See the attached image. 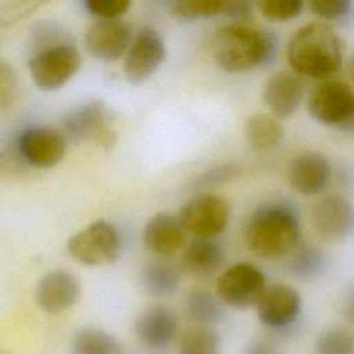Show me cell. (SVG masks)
<instances>
[{
  "label": "cell",
  "instance_id": "obj_1",
  "mask_svg": "<svg viewBox=\"0 0 354 354\" xmlns=\"http://www.w3.org/2000/svg\"><path fill=\"white\" fill-rule=\"evenodd\" d=\"M286 58L296 75L326 79L342 66L343 43L328 24L311 22L292 35L286 47Z\"/></svg>",
  "mask_w": 354,
  "mask_h": 354
},
{
  "label": "cell",
  "instance_id": "obj_2",
  "mask_svg": "<svg viewBox=\"0 0 354 354\" xmlns=\"http://www.w3.org/2000/svg\"><path fill=\"white\" fill-rule=\"evenodd\" d=\"M277 53L275 37L245 22L220 26L212 39V55L225 72L242 73L270 64Z\"/></svg>",
  "mask_w": 354,
  "mask_h": 354
},
{
  "label": "cell",
  "instance_id": "obj_3",
  "mask_svg": "<svg viewBox=\"0 0 354 354\" xmlns=\"http://www.w3.org/2000/svg\"><path fill=\"white\" fill-rule=\"evenodd\" d=\"M245 238L254 254L264 259L283 257L299 243L300 223L297 214L283 203H268L250 216Z\"/></svg>",
  "mask_w": 354,
  "mask_h": 354
},
{
  "label": "cell",
  "instance_id": "obj_4",
  "mask_svg": "<svg viewBox=\"0 0 354 354\" xmlns=\"http://www.w3.org/2000/svg\"><path fill=\"white\" fill-rule=\"evenodd\" d=\"M80 64V53L72 39L68 37L29 53L28 69L37 88L54 91L72 79Z\"/></svg>",
  "mask_w": 354,
  "mask_h": 354
},
{
  "label": "cell",
  "instance_id": "obj_5",
  "mask_svg": "<svg viewBox=\"0 0 354 354\" xmlns=\"http://www.w3.org/2000/svg\"><path fill=\"white\" fill-rule=\"evenodd\" d=\"M61 131L68 141H93L104 149H112L118 141L109 111L101 100L86 101L66 112Z\"/></svg>",
  "mask_w": 354,
  "mask_h": 354
},
{
  "label": "cell",
  "instance_id": "obj_6",
  "mask_svg": "<svg viewBox=\"0 0 354 354\" xmlns=\"http://www.w3.org/2000/svg\"><path fill=\"white\" fill-rule=\"evenodd\" d=\"M68 253L77 263L95 267L113 263L122 250L118 228L104 220H95L73 234L66 243Z\"/></svg>",
  "mask_w": 354,
  "mask_h": 354
},
{
  "label": "cell",
  "instance_id": "obj_7",
  "mask_svg": "<svg viewBox=\"0 0 354 354\" xmlns=\"http://www.w3.org/2000/svg\"><path fill=\"white\" fill-rule=\"evenodd\" d=\"M310 116L321 124L351 131L354 126V94L351 87L340 80H326L310 95L307 102Z\"/></svg>",
  "mask_w": 354,
  "mask_h": 354
},
{
  "label": "cell",
  "instance_id": "obj_8",
  "mask_svg": "<svg viewBox=\"0 0 354 354\" xmlns=\"http://www.w3.org/2000/svg\"><path fill=\"white\" fill-rule=\"evenodd\" d=\"M15 145L19 158L25 163L36 169H50L65 156L68 140L59 129L33 124L18 133Z\"/></svg>",
  "mask_w": 354,
  "mask_h": 354
},
{
  "label": "cell",
  "instance_id": "obj_9",
  "mask_svg": "<svg viewBox=\"0 0 354 354\" xmlns=\"http://www.w3.org/2000/svg\"><path fill=\"white\" fill-rule=\"evenodd\" d=\"M266 286V277L259 267L250 263H236L218 277L216 290L223 304L248 310L257 304Z\"/></svg>",
  "mask_w": 354,
  "mask_h": 354
},
{
  "label": "cell",
  "instance_id": "obj_10",
  "mask_svg": "<svg viewBox=\"0 0 354 354\" xmlns=\"http://www.w3.org/2000/svg\"><path fill=\"white\" fill-rule=\"evenodd\" d=\"M177 217L187 232L196 238H213L227 228L230 205L221 196L203 194L187 202Z\"/></svg>",
  "mask_w": 354,
  "mask_h": 354
},
{
  "label": "cell",
  "instance_id": "obj_11",
  "mask_svg": "<svg viewBox=\"0 0 354 354\" xmlns=\"http://www.w3.org/2000/svg\"><path fill=\"white\" fill-rule=\"evenodd\" d=\"M165 58L166 46L160 35L151 28H144L131 39L124 54V76L131 84H142L159 69Z\"/></svg>",
  "mask_w": 354,
  "mask_h": 354
},
{
  "label": "cell",
  "instance_id": "obj_12",
  "mask_svg": "<svg viewBox=\"0 0 354 354\" xmlns=\"http://www.w3.org/2000/svg\"><path fill=\"white\" fill-rule=\"evenodd\" d=\"M133 39L130 26L118 19H98L84 33L86 51L98 61L112 62L124 57Z\"/></svg>",
  "mask_w": 354,
  "mask_h": 354
},
{
  "label": "cell",
  "instance_id": "obj_13",
  "mask_svg": "<svg viewBox=\"0 0 354 354\" xmlns=\"http://www.w3.org/2000/svg\"><path fill=\"white\" fill-rule=\"evenodd\" d=\"M311 221L315 234L322 241L330 243L343 242L353 231V206L340 195L325 196L315 203Z\"/></svg>",
  "mask_w": 354,
  "mask_h": 354
},
{
  "label": "cell",
  "instance_id": "obj_14",
  "mask_svg": "<svg viewBox=\"0 0 354 354\" xmlns=\"http://www.w3.org/2000/svg\"><path fill=\"white\" fill-rule=\"evenodd\" d=\"M256 307L264 326L281 329L292 325L300 315L301 296L289 285L275 283L266 286Z\"/></svg>",
  "mask_w": 354,
  "mask_h": 354
},
{
  "label": "cell",
  "instance_id": "obj_15",
  "mask_svg": "<svg viewBox=\"0 0 354 354\" xmlns=\"http://www.w3.org/2000/svg\"><path fill=\"white\" fill-rule=\"evenodd\" d=\"M80 281L69 270L58 268L43 275L36 286L37 306L48 313L58 314L69 310L80 297Z\"/></svg>",
  "mask_w": 354,
  "mask_h": 354
},
{
  "label": "cell",
  "instance_id": "obj_16",
  "mask_svg": "<svg viewBox=\"0 0 354 354\" xmlns=\"http://www.w3.org/2000/svg\"><path fill=\"white\" fill-rule=\"evenodd\" d=\"M187 231L178 217L159 212L148 218L142 230V242L148 252L158 257L176 254L185 243Z\"/></svg>",
  "mask_w": 354,
  "mask_h": 354
},
{
  "label": "cell",
  "instance_id": "obj_17",
  "mask_svg": "<svg viewBox=\"0 0 354 354\" xmlns=\"http://www.w3.org/2000/svg\"><path fill=\"white\" fill-rule=\"evenodd\" d=\"M178 319L176 313L166 306H153L144 310L134 322L138 340L152 350L169 347L177 333Z\"/></svg>",
  "mask_w": 354,
  "mask_h": 354
},
{
  "label": "cell",
  "instance_id": "obj_18",
  "mask_svg": "<svg viewBox=\"0 0 354 354\" xmlns=\"http://www.w3.org/2000/svg\"><path fill=\"white\" fill-rule=\"evenodd\" d=\"M304 83L299 75L278 72L272 75L263 87V101L277 119L292 116L301 104Z\"/></svg>",
  "mask_w": 354,
  "mask_h": 354
},
{
  "label": "cell",
  "instance_id": "obj_19",
  "mask_svg": "<svg viewBox=\"0 0 354 354\" xmlns=\"http://www.w3.org/2000/svg\"><path fill=\"white\" fill-rule=\"evenodd\" d=\"M332 167L329 159L317 151L296 156L289 167L292 188L303 195H315L325 189L330 180Z\"/></svg>",
  "mask_w": 354,
  "mask_h": 354
},
{
  "label": "cell",
  "instance_id": "obj_20",
  "mask_svg": "<svg viewBox=\"0 0 354 354\" xmlns=\"http://www.w3.org/2000/svg\"><path fill=\"white\" fill-rule=\"evenodd\" d=\"M224 250L212 238H196L184 249L181 268L192 277L206 278L216 274L224 264Z\"/></svg>",
  "mask_w": 354,
  "mask_h": 354
},
{
  "label": "cell",
  "instance_id": "obj_21",
  "mask_svg": "<svg viewBox=\"0 0 354 354\" xmlns=\"http://www.w3.org/2000/svg\"><path fill=\"white\" fill-rule=\"evenodd\" d=\"M283 137V127L272 115L254 113L246 119L245 138L254 151H268L277 147Z\"/></svg>",
  "mask_w": 354,
  "mask_h": 354
},
{
  "label": "cell",
  "instance_id": "obj_22",
  "mask_svg": "<svg viewBox=\"0 0 354 354\" xmlns=\"http://www.w3.org/2000/svg\"><path fill=\"white\" fill-rule=\"evenodd\" d=\"M140 282L147 293L162 297L171 295L178 288L180 272L173 264L155 260L142 267Z\"/></svg>",
  "mask_w": 354,
  "mask_h": 354
},
{
  "label": "cell",
  "instance_id": "obj_23",
  "mask_svg": "<svg viewBox=\"0 0 354 354\" xmlns=\"http://www.w3.org/2000/svg\"><path fill=\"white\" fill-rule=\"evenodd\" d=\"M71 351L72 354H120L122 346L109 332L94 326H84L72 335Z\"/></svg>",
  "mask_w": 354,
  "mask_h": 354
},
{
  "label": "cell",
  "instance_id": "obj_24",
  "mask_svg": "<svg viewBox=\"0 0 354 354\" xmlns=\"http://www.w3.org/2000/svg\"><path fill=\"white\" fill-rule=\"evenodd\" d=\"M187 311L189 317L199 325L213 326L223 321L224 306L217 295L206 289H194L189 292L185 300Z\"/></svg>",
  "mask_w": 354,
  "mask_h": 354
},
{
  "label": "cell",
  "instance_id": "obj_25",
  "mask_svg": "<svg viewBox=\"0 0 354 354\" xmlns=\"http://www.w3.org/2000/svg\"><path fill=\"white\" fill-rule=\"evenodd\" d=\"M325 264V254L318 246L303 245L293 252L288 267L293 277L303 281H311L322 274Z\"/></svg>",
  "mask_w": 354,
  "mask_h": 354
},
{
  "label": "cell",
  "instance_id": "obj_26",
  "mask_svg": "<svg viewBox=\"0 0 354 354\" xmlns=\"http://www.w3.org/2000/svg\"><path fill=\"white\" fill-rule=\"evenodd\" d=\"M178 354H220V336L212 326H191L180 339Z\"/></svg>",
  "mask_w": 354,
  "mask_h": 354
},
{
  "label": "cell",
  "instance_id": "obj_27",
  "mask_svg": "<svg viewBox=\"0 0 354 354\" xmlns=\"http://www.w3.org/2000/svg\"><path fill=\"white\" fill-rule=\"evenodd\" d=\"M315 354H354V336L342 325L322 329L315 340Z\"/></svg>",
  "mask_w": 354,
  "mask_h": 354
},
{
  "label": "cell",
  "instance_id": "obj_28",
  "mask_svg": "<svg viewBox=\"0 0 354 354\" xmlns=\"http://www.w3.org/2000/svg\"><path fill=\"white\" fill-rule=\"evenodd\" d=\"M225 0H170L173 14L184 21L207 19L224 14Z\"/></svg>",
  "mask_w": 354,
  "mask_h": 354
},
{
  "label": "cell",
  "instance_id": "obj_29",
  "mask_svg": "<svg viewBox=\"0 0 354 354\" xmlns=\"http://www.w3.org/2000/svg\"><path fill=\"white\" fill-rule=\"evenodd\" d=\"M50 0H0V26L10 28L32 15Z\"/></svg>",
  "mask_w": 354,
  "mask_h": 354
},
{
  "label": "cell",
  "instance_id": "obj_30",
  "mask_svg": "<svg viewBox=\"0 0 354 354\" xmlns=\"http://www.w3.org/2000/svg\"><path fill=\"white\" fill-rule=\"evenodd\" d=\"M256 4L264 18L285 22L300 15L304 0H256Z\"/></svg>",
  "mask_w": 354,
  "mask_h": 354
},
{
  "label": "cell",
  "instance_id": "obj_31",
  "mask_svg": "<svg viewBox=\"0 0 354 354\" xmlns=\"http://www.w3.org/2000/svg\"><path fill=\"white\" fill-rule=\"evenodd\" d=\"M307 4L324 21H346L351 14V0H307Z\"/></svg>",
  "mask_w": 354,
  "mask_h": 354
},
{
  "label": "cell",
  "instance_id": "obj_32",
  "mask_svg": "<svg viewBox=\"0 0 354 354\" xmlns=\"http://www.w3.org/2000/svg\"><path fill=\"white\" fill-rule=\"evenodd\" d=\"M18 95V75L14 68L0 59V112L8 109Z\"/></svg>",
  "mask_w": 354,
  "mask_h": 354
},
{
  "label": "cell",
  "instance_id": "obj_33",
  "mask_svg": "<svg viewBox=\"0 0 354 354\" xmlns=\"http://www.w3.org/2000/svg\"><path fill=\"white\" fill-rule=\"evenodd\" d=\"M88 14L98 19H112L123 15L130 7V0H83Z\"/></svg>",
  "mask_w": 354,
  "mask_h": 354
},
{
  "label": "cell",
  "instance_id": "obj_34",
  "mask_svg": "<svg viewBox=\"0 0 354 354\" xmlns=\"http://www.w3.org/2000/svg\"><path fill=\"white\" fill-rule=\"evenodd\" d=\"M238 173H239V167L232 163L216 166L210 170H206L203 174L199 176L198 185H210V184L224 183V181L234 178Z\"/></svg>",
  "mask_w": 354,
  "mask_h": 354
},
{
  "label": "cell",
  "instance_id": "obj_35",
  "mask_svg": "<svg viewBox=\"0 0 354 354\" xmlns=\"http://www.w3.org/2000/svg\"><path fill=\"white\" fill-rule=\"evenodd\" d=\"M253 11V0H225L224 14L238 22L250 18Z\"/></svg>",
  "mask_w": 354,
  "mask_h": 354
},
{
  "label": "cell",
  "instance_id": "obj_36",
  "mask_svg": "<svg viewBox=\"0 0 354 354\" xmlns=\"http://www.w3.org/2000/svg\"><path fill=\"white\" fill-rule=\"evenodd\" d=\"M243 354H279V351L271 343L256 340L246 347Z\"/></svg>",
  "mask_w": 354,
  "mask_h": 354
}]
</instances>
